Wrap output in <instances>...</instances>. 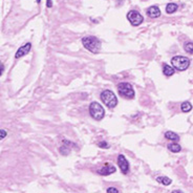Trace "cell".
Returning <instances> with one entry per match:
<instances>
[{
  "label": "cell",
  "mask_w": 193,
  "mask_h": 193,
  "mask_svg": "<svg viewBox=\"0 0 193 193\" xmlns=\"http://www.w3.org/2000/svg\"><path fill=\"white\" fill-rule=\"evenodd\" d=\"M165 138L167 140L173 141V142H177V141L180 140V135L176 134L173 131H166L165 132Z\"/></svg>",
  "instance_id": "cell-12"
},
{
  "label": "cell",
  "mask_w": 193,
  "mask_h": 193,
  "mask_svg": "<svg viewBox=\"0 0 193 193\" xmlns=\"http://www.w3.org/2000/svg\"><path fill=\"white\" fill-rule=\"evenodd\" d=\"M174 73H175V70H174V68L172 67V66H170L168 64H164V66H163V74L165 75L166 77L173 76Z\"/></svg>",
  "instance_id": "cell-11"
},
{
  "label": "cell",
  "mask_w": 193,
  "mask_h": 193,
  "mask_svg": "<svg viewBox=\"0 0 193 193\" xmlns=\"http://www.w3.org/2000/svg\"><path fill=\"white\" fill-rule=\"evenodd\" d=\"M0 133H1V137H0V139L3 140L5 138V135H7V130H4V129H1L0 130Z\"/></svg>",
  "instance_id": "cell-21"
},
{
  "label": "cell",
  "mask_w": 193,
  "mask_h": 193,
  "mask_svg": "<svg viewBox=\"0 0 193 193\" xmlns=\"http://www.w3.org/2000/svg\"><path fill=\"white\" fill-rule=\"evenodd\" d=\"M146 14L148 15V17H150V18H157V17L161 16V10H160V7H157V5H152V7L147 8Z\"/></svg>",
  "instance_id": "cell-10"
},
{
  "label": "cell",
  "mask_w": 193,
  "mask_h": 193,
  "mask_svg": "<svg viewBox=\"0 0 193 193\" xmlns=\"http://www.w3.org/2000/svg\"><path fill=\"white\" fill-rule=\"evenodd\" d=\"M178 8V5L176 3H168L166 7V13L167 14H173L174 12H176Z\"/></svg>",
  "instance_id": "cell-13"
},
{
  "label": "cell",
  "mask_w": 193,
  "mask_h": 193,
  "mask_svg": "<svg viewBox=\"0 0 193 193\" xmlns=\"http://www.w3.org/2000/svg\"><path fill=\"white\" fill-rule=\"evenodd\" d=\"M107 193H119V190L117 188H113V187H109V188L106 190Z\"/></svg>",
  "instance_id": "cell-20"
},
{
  "label": "cell",
  "mask_w": 193,
  "mask_h": 193,
  "mask_svg": "<svg viewBox=\"0 0 193 193\" xmlns=\"http://www.w3.org/2000/svg\"><path fill=\"white\" fill-rule=\"evenodd\" d=\"M98 145H99V147H101V148H104V149L109 148V145L105 142V141H102V142H100L99 144H98Z\"/></svg>",
  "instance_id": "cell-19"
},
{
  "label": "cell",
  "mask_w": 193,
  "mask_h": 193,
  "mask_svg": "<svg viewBox=\"0 0 193 193\" xmlns=\"http://www.w3.org/2000/svg\"><path fill=\"white\" fill-rule=\"evenodd\" d=\"M37 1V3H40V1H41V0H36Z\"/></svg>",
  "instance_id": "cell-22"
},
{
  "label": "cell",
  "mask_w": 193,
  "mask_h": 193,
  "mask_svg": "<svg viewBox=\"0 0 193 193\" xmlns=\"http://www.w3.org/2000/svg\"><path fill=\"white\" fill-rule=\"evenodd\" d=\"M89 114H90L93 119L101 121L105 116V110L103 108V106H101L100 103L93 102L89 105Z\"/></svg>",
  "instance_id": "cell-4"
},
{
  "label": "cell",
  "mask_w": 193,
  "mask_h": 193,
  "mask_svg": "<svg viewBox=\"0 0 193 193\" xmlns=\"http://www.w3.org/2000/svg\"><path fill=\"white\" fill-rule=\"evenodd\" d=\"M168 149L171 152H173V153H177V152L181 151V145H178L176 143H171L168 145Z\"/></svg>",
  "instance_id": "cell-14"
},
{
  "label": "cell",
  "mask_w": 193,
  "mask_h": 193,
  "mask_svg": "<svg viewBox=\"0 0 193 193\" xmlns=\"http://www.w3.org/2000/svg\"><path fill=\"white\" fill-rule=\"evenodd\" d=\"M181 111H183V112H189V111H191L192 104H191L190 102H188V101H186V102L181 103Z\"/></svg>",
  "instance_id": "cell-15"
},
{
  "label": "cell",
  "mask_w": 193,
  "mask_h": 193,
  "mask_svg": "<svg viewBox=\"0 0 193 193\" xmlns=\"http://www.w3.org/2000/svg\"><path fill=\"white\" fill-rule=\"evenodd\" d=\"M101 100L104 104L107 106L108 108H114L118 105V98L116 94H113V91L111 90H103L101 93Z\"/></svg>",
  "instance_id": "cell-2"
},
{
  "label": "cell",
  "mask_w": 193,
  "mask_h": 193,
  "mask_svg": "<svg viewBox=\"0 0 193 193\" xmlns=\"http://www.w3.org/2000/svg\"><path fill=\"white\" fill-rule=\"evenodd\" d=\"M184 50H185L186 53L188 54H193V42H187L185 45H184Z\"/></svg>",
  "instance_id": "cell-18"
},
{
  "label": "cell",
  "mask_w": 193,
  "mask_h": 193,
  "mask_svg": "<svg viewBox=\"0 0 193 193\" xmlns=\"http://www.w3.org/2000/svg\"><path fill=\"white\" fill-rule=\"evenodd\" d=\"M118 91H119V94L121 96L127 98V99H133L134 94H135L132 85L126 82L119 83V84H118Z\"/></svg>",
  "instance_id": "cell-5"
},
{
  "label": "cell",
  "mask_w": 193,
  "mask_h": 193,
  "mask_svg": "<svg viewBox=\"0 0 193 193\" xmlns=\"http://www.w3.org/2000/svg\"><path fill=\"white\" fill-rule=\"evenodd\" d=\"M82 44L86 50L91 51L94 54H98L99 51H101V41L97 37H94V36H87V37H84L82 39Z\"/></svg>",
  "instance_id": "cell-1"
},
{
  "label": "cell",
  "mask_w": 193,
  "mask_h": 193,
  "mask_svg": "<svg viewBox=\"0 0 193 193\" xmlns=\"http://www.w3.org/2000/svg\"><path fill=\"white\" fill-rule=\"evenodd\" d=\"M31 48V43H27V44H24V45H22V46H20V47L18 48V51H17L16 55H15V58H16V59H19V58H21V57L25 56V55H27L28 53H30Z\"/></svg>",
  "instance_id": "cell-8"
},
{
  "label": "cell",
  "mask_w": 193,
  "mask_h": 193,
  "mask_svg": "<svg viewBox=\"0 0 193 193\" xmlns=\"http://www.w3.org/2000/svg\"><path fill=\"white\" fill-rule=\"evenodd\" d=\"M118 165H119L122 173L126 174L129 171V163L123 154H120L118 157Z\"/></svg>",
  "instance_id": "cell-7"
},
{
  "label": "cell",
  "mask_w": 193,
  "mask_h": 193,
  "mask_svg": "<svg viewBox=\"0 0 193 193\" xmlns=\"http://www.w3.org/2000/svg\"><path fill=\"white\" fill-rule=\"evenodd\" d=\"M116 172V167L112 166L110 163H105L103 168L98 171V173L101 174V175H109V174H112Z\"/></svg>",
  "instance_id": "cell-9"
},
{
  "label": "cell",
  "mask_w": 193,
  "mask_h": 193,
  "mask_svg": "<svg viewBox=\"0 0 193 193\" xmlns=\"http://www.w3.org/2000/svg\"><path fill=\"white\" fill-rule=\"evenodd\" d=\"M63 144H64V143H63ZM59 151H60V153H61L62 155H67V154L70 153V148L67 146V144H64V145H63L62 147H60Z\"/></svg>",
  "instance_id": "cell-17"
},
{
  "label": "cell",
  "mask_w": 193,
  "mask_h": 193,
  "mask_svg": "<svg viewBox=\"0 0 193 193\" xmlns=\"http://www.w3.org/2000/svg\"><path fill=\"white\" fill-rule=\"evenodd\" d=\"M127 19L133 27H138V25L142 24V22L144 21L143 16L138 11H129L127 14Z\"/></svg>",
  "instance_id": "cell-6"
},
{
  "label": "cell",
  "mask_w": 193,
  "mask_h": 193,
  "mask_svg": "<svg viewBox=\"0 0 193 193\" xmlns=\"http://www.w3.org/2000/svg\"><path fill=\"white\" fill-rule=\"evenodd\" d=\"M157 181H158V183L162 184V185H164V186H169L170 184L172 183V181L170 180V178L167 177V176H158L157 178Z\"/></svg>",
  "instance_id": "cell-16"
},
{
  "label": "cell",
  "mask_w": 193,
  "mask_h": 193,
  "mask_svg": "<svg viewBox=\"0 0 193 193\" xmlns=\"http://www.w3.org/2000/svg\"><path fill=\"white\" fill-rule=\"evenodd\" d=\"M171 64L176 70L184 71L190 66V60L184 56H175L171 59Z\"/></svg>",
  "instance_id": "cell-3"
}]
</instances>
